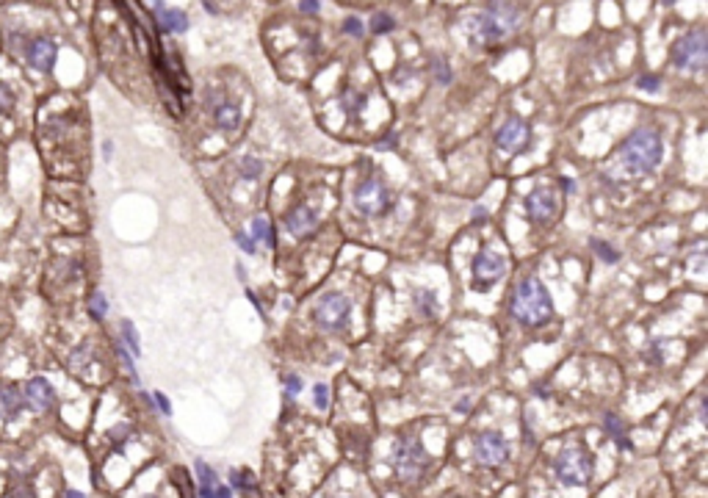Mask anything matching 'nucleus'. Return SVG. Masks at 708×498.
<instances>
[{
  "label": "nucleus",
  "instance_id": "1",
  "mask_svg": "<svg viewBox=\"0 0 708 498\" xmlns=\"http://www.w3.org/2000/svg\"><path fill=\"white\" fill-rule=\"evenodd\" d=\"M465 33L476 47H495L515 36L523 25V6L517 0H487L482 11L465 17Z\"/></svg>",
  "mask_w": 708,
  "mask_h": 498
},
{
  "label": "nucleus",
  "instance_id": "2",
  "mask_svg": "<svg viewBox=\"0 0 708 498\" xmlns=\"http://www.w3.org/2000/svg\"><path fill=\"white\" fill-rule=\"evenodd\" d=\"M509 313H512V319L517 324H523L529 330H537V327H543L553 319L550 294H548V288L543 285V280L537 274H526V277L517 280L512 299H509Z\"/></svg>",
  "mask_w": 708,
  "mask_h": 498
},
{
  "label": "nucleus",
  "instance_id": "3",
  "mask_svg": "<svg viewBox=\"0 0 708 498\" xmlns=\"http://www.w3.org/2000/svg\"><path fill=\"white\" fill-rule=\"evenodd\" d=\"M661 136L656 128H637L631 133L620 150H617V161L623 166V172L628 177H642V174H650L659 161H661Z\"/></svg>",
  "mask_w": 708,
  "mask_h": 498
},
{
  "label": "nucleus",
  "instance_id": "4",
  "mask_svg": "<svg viewBox=\"0 0 708 498\" xmlns=\"http://www.w3.org/2000/svg\"><path fill=\"white\" fill-rule=\"evenodd\" d=\"M553 473L567 487H584L592 482V454L584 443H570L553 460Z\"/></svg>",
  "mask_w": 708,
  "mask_h": 498
},
{
  "label": "nucleus",
  "instance_id": "5",
  "mask_svg": "<svg viewBox=\"0 0 708 498\" xmlns=\"http://www.w3.org/2000/svg\"><path fill=\"white\" fill-rule=\"evenodd\" d=\"M390 463H393V470H396V476L401 482H415V479H420V473L429 468L432 460L423 451L420 440H415V437H399L396 446H393Z\"/></svg>",
  "mask_w": 708,
  "mask_h": 498
},
{
  "label": "nucleus",
  "instance_id": "6",
  "mask_svg": "<svg viewBox=\"0 0 708 498\" xmlns=\"http://www.w3.org/2000/svg\"><path fill=\"white\" fill-rule=\"evenodd\" d=\"M670 59L678 69H692V72H703L708 59V42L706 28H692L686 31L670 50Z\"/></svg>",
  "mask_w": 708,
  "mask_h": 498
},
{
  "label": "nucleus",
  "instance_id": "7",
  "mask_svg": "<svg viewBox=\"0 0 708 498\" xmlns=\"http://www.w3.org/2000/svg\"><path fill=\"white\" fill-rule=\"evenodd\" d=\"M352 205L357 213L362 216H385L387 211L393 208V199H390V191L382 180L377 177H365L352 194Z\"/></svg>",
  "mask_w": 708,
  "mask_h": 498
},
{
  "label": "nucleus",
  "instance_id": "8",
  "mask_svg": "<svg viewBox=\"0 0 708 498\" xmlns=\"http://www.w3.org/2000/svg\"><path fill=\"white\" fill-rule=\"evenodd\" d=\"M349 313H352L349 299L343 297V294H338V291H329V294L319 297V302H316L313 321L324 332H341L349 324Z\"/></svg>",
  "mask_w": 708,
  "mask_h": 498
},
{
  "label": "nucleus",
  "instance_id": "9",
  "mask_svg": "<svg viewBox=\"0 0 708 498\" xmlns=\"http://www.w3.org/2000/svg\"><path fill=\"white\" fill-rule=\"evenodd\" d=\"M504 274H507V258H501L498 252L482 249V252L473 258V288H476V291L492 288Z\"/></svg>",
  "mask_w": 708,
  "mask_h": 498
},
{
  "label": "nucleus",
  "instance_id": "10",
  "mask_svg": "<svg viewBox=\"0 0 708 498\" xmlns=\"http://www.w3.org/2000/svg\"><path fill=\"white\" fill-rule=\"evenodd\" d=\"M523 205H526V216H529L534 225H548V222H553L556 213H559V197H556L553 189H545V186L529 191L526 199H523Z\"/></svg>",
  "mask_w": 708,
  "mask_h": 498
},
{
  "label": "nucleus",
  "instance_id": "11",
  "mask_svg": "<svg viewBox=\"0 0 708 498\" xmlns=\"http://www.w3.org/2000/svg\"><path fill=\"white\" fill-rule=\"evenodd\" d=\"M476 460L479 465H487V468H495V465H504L509 460V443L501 432H482L476 434Z\"/></svg>",
  "mask_w": 708,
  "mask_h": 498
},
{
  "label": "nucleus",
  "instance_id": "12",
  "mask_svg": "<svg viewBox=\"0 0 708 498\" xmlns=\"http://www.w3.org/2000/svg\"><path fill=\"white\" fill-rule=\"evenodd\" d=\"M529 138H531L529 122H526V119H520V117H509V119L498 128V133H495V147H498L501 153L517 155V153H523V150H526Z\"/></svg>",
  "mask_w": 708,
  "mask_h": 498
},
{
  "label": "nucleus",
  "instance_id": "13",
  "mask_svg": "<svg viewBox=\"0 0 708 498\" xmlns=\"http://www.w3.org/2000/svg\"><path fill=\"white\" fill-rule=\"evenodd\" d=\"M56 53H59V47H56V42L47 39V36H36V39H31V42L25 45V61H28V66H33L36 72H50L53 64H56Z\"/></svg>",
  "mask_w": 708,
  "mask_h": 498
},
{
  "label": "nucleus",
  "instance_id": "14",
  "mask_svg": "<svg viewBox=\"0 0 708 498\" xmlns=\"http://www.w3.org/2000/svg\"><path fill=\"white\" fill-rule=\"evenodd\" d=\"M23 404L31 407L33 413H47L56 404V391L45 377H33L23 391Z\"/></svg>",
  "mask_w": 708,
  "mask_h": 498
},
{
  "label": "nucleus",
  "instance_id": "15",
  "mask_svg": "<svg viewBox=\"0 0 708 498\" xmlns=\"http://www.w3.org/2000/svg\"><path fill=\"white\" fill-rule=\"evenodd\" d=\"M194 470H196V493H199V498H232V490L219 482L216 470L208 463L196 460Z\"/></svg>",
  "mask_w": 708,
  "mask_h": 498
},
{
  "label": "nucleus",
  "instance_id": "16",
  "mask_svg": "<svg viewBox=\"0 0 708 498\" xmlns=\"http://www.w3.org/2000/svg\"><path fill=\"white\" fill-rule=\"evenodd\" d=\"M283 222H285V227L293 238H307L310 232L319 227V216H316V211L310 208V205H293L288 213L283 216Z\"/></svg>",
  "mask_w": 708,
  "mask_h": 498
},
{
  "label": "nucleus",
  "instance_id": "17",
  "mask_svg": "<svg viewBox=\"0 0 708 498\" xmlns=\"http://www.w3.org/2000/svg\"><path fill=\"white\" fill-rule=\"evenodd\" d=\"M155 23L163 33H186L191 28V20L183 8H166V6L155 11Z\"/></svg>",
  "mask_w": 708,
  "mask_h": 498
},
{
  "label": "nucleus",
  "instance_id": "18",
  "mask_svg": "<svg viewBox=\"0 0 708 498\" xmlns=\"http://www.w3.org/2000/svg\"><path fill=\"white\" fill-rule=\"evenodd\" d=\"M213 125H216L222 133L238 131V125H241V108H238L235 102H227V100L222 97L216 105H213Z\"/></svg>",
  "mask_w": 708,
  "mask_h": 498
},
{
  "label": "nucleus",
  "instance_id": "19",
  "mask_svg": "<svg viewBox=\"0 0 708 498\" xmlns=\"http://www.w3.org/2000/svg\"><path fill=\"white\" fill-rule=\"evenodd\" d=\"M20 410H23V391L17 385H3L0 388V418L11 421L20 415Z\"/></svg>",
  "mask_w": 708,
  "mask_h": 498
},
{
  "label": "nucleus",
  "instance_id": "20",
  "mask_svg": "<svg viewBox=\"0 0 708 498\" xmlns=\"http://www.w3.org/2000/svg\"><path fill=\"white\" fill-rule=\"evenodd\" d=\"M603 429L612 434V440L617 443V446H620V449H625V451H628V449H634V443L628 440L625 424H623V421H620V418H617L614 413H606V415H603Z\"/></svg>",
  "mask_w": 708,
  "mask_h": 498
},
{
  "label": "nucleus",
  "instance_id": "21",
  "mask_svg": "<svg viewBox=\"0 0 708 498\" xmlns=\"http://www.w3.org/2000/svg\"><path fill=\"white\" fill-rule=\"evenodd\" d=\"M252 238H255V244L263 241V244H269V247H277V235H274V225H271V219L269 216H255L252 219V232H249Z\"/></svg>",
  "mask_w": 708,
  "mask_h": 498
},
{
  "label": "nucleus",
  "instance_id": "22",
  "mask_svg": "<svg viewBox=\"0 0 708 498\" xmlns=\"http://www.w3.org/2000/svg\"><path fill=\"white\" fill-rule=\"evenodd\" d=\"M341 108H343L349 117H360L362 108H365V95L354 92V89H346V92L341 95Z\"/></svg>",
  "mask_w": 708,
  "mask_h": 498
},
{
  "label": "nucleus",
  "instance_id": "23",
  "mask_svg": "<svg viewBox=\"0 0 708 498\" xmlns=\"http://www.w3.org/2000/svg\"><path fill=\"white\" fill-rule=\"evenodd\" d=\"M396 28V20H393V14H387V11H377L374 17H371V23H368V31L377 33V36H385Z\"/></svg>",
  "mask_w": 708,
  "mask_h": 498
},
{
  "label": "nucleus",
  "instance_id": "24",
  "mask_svg": "<svg viewBox=\"0 0 708 498\" xmlns=\"http://www.w3.org/2000/svg\"><path fill=\"white\" fill-rule=\"evenodd\" d=\"M432 75H435V81H437V83L449 86L451 81H454V72H451L449 59H443V56H435V59H432Z\"/></svg>",
  "mask_w": 708,
  "mask_h": 498
},
{
  "label": "nucleus",
  "instance_id": "25",
  "mask_svg": "<svg viewBox=\"0 0 708 498\" xmlns=\"http://www.w3.org/2000/svg\"><path fill=\"white\" fill-rule=\"evenodd\" d=\"M589 244H592V252H595V255H598V258H601L603 263H617V261H620V252L614 249V247H612V244H609V241H601V238H592Z\"/></svg>",
  "mask_w": 708,
  "mask_h": 498
},
{
  "label": "nucleus",
  "instance_id": "26",
  "mask_svg": "<svg viewBox=\"0 0 708 498\" xmlns=\"http://www.w3.org/2000/svg\"><path fill=\"white\" fill-rule=\"evenodd\" d=\"M238 172H241V177H247V180H255L263 174V161L255 158V155H244L241 161H238Z\"/></svg>",
  "mask_w": 708,
  "mask_h": 498
},
{
  "label": "nucleus",
  "instance_id": "27",
  "mask_svg": "<svg viewBox=\"0 0 708 498\" xmlns=\"http://www.w3.org/2000/svg\"><path fill=\"white\" fill-rule=\"evenodd\" d=\"M415 307H418L420 316H435V310H437V297L432 294V291H415Z\"/></svg>",
  "mask_w": 708,
  "mask_h": 498
},
{
  "label": "nucleus",
  "instance_id": "28",
  "mask_svg": "<svg viewBox=\"0 0 708 498\" xmlns=\"http://www.w3.org/2000/svg\"><path fill=\"white\" fill-rule=\"evenodd\" d=\"M119 330H122V340H125V346L133 352V357H138V355H141V343H138V332L133 327V321L125 319V321L119 324Z\"/></svg>",
  "mask_w": 708,
  "mask_h": 498
},
{
  "label": "nucleus",
  "instance_id": "29",
  "mask_svg": "<svg viewBox=\"0 0 708 498\" xmlns=\"http://www.w3.org/2000/svg\"><path fill=\"white\" fill-rule=\"evenodd\" d=\"M89 313H92V319H105V313H108V302H105V294L102 291H95L92 299H89Z\"/></svg>",
  "mask_w": 708,
  "mask_h": 498
},
{
  "label": "nucleus",
  "instance_id": "30",
  "mask_svg": "<svg viewBox=\"0 0 708 498\" xmlns=\"http://www.w3.org/2000/svg\"><path fill=\"white\" fill-rule=\"evenodd\" d=\"M343 33L352 36V39H362V36H365L362 20H360V17H346V20H343Z\"/></svg>",
  "mask_w": 708,
  "mask_h": 498
},
{
  "label": "nucleus",
  "instance_id": "31",
  "mask_svg": "<svg viewBox=\"0 0 708 498\" xmlns=\"http://www.w3.org/2000/svg\"><path fill=\"white\" fill-rule=\"evenodd\" d=\"M637 89L656 95V92L661 89V78H659V75H639V78H637Z\"/></svg>",
  "mask_w": 708,
  "mask_h": 498
},
{
  "label": "nucleus",
  "instance_id": "32",
  "mask_svg": "<svg viewBox=\"0 0 708 498\" xmlns=\"http://www.w3.org/2000/svg\"><path fill=\"white\" fill-rule=\"evenodd\" d=\"M11 111H14V95H11V89L6 83H0V117H6Z\"/></svg>",
  "mask_w": 708,
  "mask_h": 498
},
{
  "label": "nucleus",
  "instance_id": "33",
  "mask_svg": "<svg viewBox=\"0 0 708 498\" xmlns=\"http://www.w3.org/2000/svg\"><path fill=\"white\" fill-rule=\"evenodd\" d=\"M232 238H235V244H238V249H244V252H247V255H255V252H258V249H255V247H258V244H255V238H252V235H249V232H235V235H232Z\"/></svg>",
  "mask_w": 708,
  "mask_h": 498
},
{
  "label": "nucleus",
  "instance_id": "34",
  "mask_svg": "<svg viewBox=\"0 0 708 498\" xmlns=\"http://www.w3.org/2000/svg\"><path fill=\"white\" fill-rule=\"evenodd\" d=\"M8 496L11 498H36L31 490V485L25 482V479H17L14 485H11V490H8Z\"/></svg>",
  "mask_w": 708,
  "mask_h": 498
},
{
  "label": "nucleus",
  "instance_id": "35",
  "mask_svg": "<svg viewBox=\"0 0 708 498\" xmlns=\"http://www.w3.org/2000/svg\"><path fill=\"white\" fill-rule=\"evenodd\" d=\"M232 485L241 487V490H244V487H247V490H255V479H252V473H247V470H244V473H241V470H232Z\"/></svg>",
  "mask_w": 708,
  "mask_h": 498
},
{
  "label": "nucleus",
  "instance_id": "36",
  "mask_svg": "<svg viewBox=\"0 0 708 498\" xmlns=\"http://www.w3.org/2000/svg\"><path fill=\"white\" fill-rule=\"evenodd\" d=\"M302 391V379L296 377V374H290V377H285V396L288 398H293L296 393Z\"/></svg>",
  "mask_w": 708,
  "mask_h": 498
},
{
  "label": "nucleus",
  "instance_id": "37",
  "mask_svg": "<svg viewBox=\"0 0 708 498\" xmlns=\"http://www.w3.org/2000/svg\"><path fill=\"white\" fill-rule=\"evenodd\" d=\"M313 396H316V407H319V410H326V404H329V391H326V385H316V388H313Z\"/></svg>",
  "mask_w": 708,
  "mask_h": 498
},
{
  "label": "nucleus",
  "instance_id": "38",
  "mask_svg": "<svg viewBox=\"0 0 708 498\" xmlns=\"http://www.w3.org/2000/svg\"><path fill=\"white\" fill-rule=\"evenodd\" d=\"M299 11L302 14H319L321 11V0H299Z\"/></svg>",
  "mask_w": 708,
  "mask_h": 498
},
{
  "label": "nucleus",
  "instance_id": "39",
  "mask_svg": "<svg viewBox=\"0 0 708 498\" xmlns=\"http://www.w3.org/2000/svg\"><path fill=\"white\" fill-rule=\"evenodd\" d=\"M119 357H122V363H125V368H128V371H130L133 382H138V374H136V365H133V357H130L128 352H125V346H119Z\"/></svg>",
  "mask_w": 708,
  "mask_h": 498
},
{
  "label": "nucleus",
  "instance_id": "40",
  "mask_svg": "<svg viewBox=\"0 0 708 498\" xmlns=\"http://www.w3.org/2000/svg\"><path fill=\"white\" fill-rule=\"evenodd\" d=\"M393 147H399V136H396V133H387L385 138H382V141L377 144V150H379V153H385V150H393Z\"/></svg>",
  "mask_w": 708,
  "mask_h": 498
},
{
  "label": "nucleus",
  "instance_id": "41",
  "mask_svg": "<svg viewBox=\"0 0 708 498\" xmlns=\"http://www.w3.org/2000/svg\"><path fill=\"white\" fill-rule=\"evenodd\" d=\"M153 401L158 404V410H161L163 415H172V404H169V398L163 396V393H158V391H155V393H153Z\"/></svg>",
  "mask_w": 708,
  "mask_h": 498
},
{
  "label": "nucleus",
  "instance_id": "42",
  "mask_svg": "<svg viewBox=\"0 0 708 498\" xmlns=\"http://www.w3.org/2000/svg\"><path fill=\"white\" fill-rule=\"evenodd\" d=\"M454 410H456V413H468V410H471V398H468V396H465V398H459V401H456V407H454Z\"/></svg>",
  "mask_w": 708,
  "mask_h": 498
},
{
  "label": "nucleus",
  "instance_id": "43",
  "mask_svg": "<svg viewBox=\"0 0 708 498\" xmlns=\"http://www.w3.org/2000/svg\"><path fill=\"white\" fill-rule=\"evenodd\" d=\"M562 186H565V191H573V180L570 177H562Z\"/></svg>",
  "mask_w": 708,
  "mask_h": 498
},
{
  "label": "nucleus",
  "instance_id": "44",
  "mask_svg": "<svg viewBox=\"0 0 708 498\" xmlns=\"http://www.w3.org/2000/svg\"><path fill=\"white\" fill-rule=\"evenodd\" d=\"M150 6H153V11H161V8H163V0H150Z\"/></svg>",
  "mask_w": 708,
  "mask_h": 498
},
{
  "label": "nucleus",
  "instance_id": "45",
  "mask_svg": "<svg viewBox=\"0 0 708 498\" xmlns=\"http://www.w3.org/2000/svg\"><path fill=\"white\" fill-rule=\"evenodd\" d=\"M487 213H484V208H473V219H484Z\"/></svg>",
  "mask_w": 708,
  "mask_h": 498
},
{
  "label": "nucleus",
  "instance_id": "46",
  "mask_svg": "<svg viewBox=\"0 0 708 498\" xmlns=\"http://www.w3.org/2000/svg\"><path fill=\"white\" fill-rule=\"evenodd\" d=\"M235 271H238V280H241V283H244V280H247V271H244V268H241V266H235Z\"/></svg>",
  "mask_w": 708,
  "mask_h": 498
},
{
  "label": "nucleus",
  "instance_id": "47",
  "mask_svg": "<svg viewBox=\"0 0 708 498\" xmlns=\"http://www.w3.org/2000/svg\"><path fill=\"white\" fill-rule=\"evenodd\" d=\"M66 498H83V493H78V490H69V493H66Z\"/></svg>",
  "mask_w": 708,
  "mask_h": 498
},
{
  "label": "nucleus",
  "instance_id": "48",
  "mask_svg": "<svg viewBox=\"0 0 708 498\" xmlns=\"http://www.w3.org/2000/svg\"><path fill=\"white\" fill-rule=\"evenodd\" d=\"M661 3H664V6H673V3H675V0H661Z\"/></svg>",
  "mask_w": 708,
  "mask_h": 498
}]
</instances>
